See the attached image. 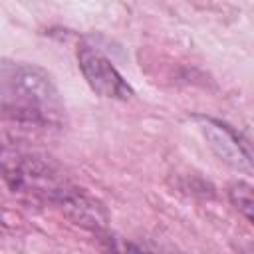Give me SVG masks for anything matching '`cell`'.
<instances>
[{
	"label": "cell",
	"instance_id": "obj_1",
	"mask_svg": "<svg viewBox=\"0 0 254 254\" xmlns=\"http://www.w3.org/2000/svg\"><path fill=\"white\" fill-rule=\"evenodd\" d=\"M0 173L14 190L32 194L62 208L75 224L93 230L105 226V214L101 206L81 189L71 185L48 161L18 149L14 151L0 147Z\"/></svg>",
	"mask_w": 254,
	"mask_h": 254
},
{
	"label": "cell",
	"instance_id": "obj_2",
	"mask_svg": "<svg viewBox=\"0 0 254 254\" xmlns=\"http://www.w3.org/2000/svg\"><path fill=\"white\" fill-rule=\"evenodd\" d=\"M0 113L38 127L64 123V101L50 73L34 64L0 60Z\"/></svg>",
	"mask_w": 254,
	"mask_h": 254
},
{
	"label": "cell",
	"instance_id": "obj_3",
	"mask_svg": "<svg viewBox=\"0 0 254 254\" xmlns=\"http://www.w3.org/2000/svg\"><path fill=\"white\" fill-rule=\"evenodd\" d=\"M77 65L85 81L97 95L119 101H127L133 97V89L127 83V79L117 71L111 60L105 54H101L97 48L89 44H81L77 48Z\"/></svg>",
	"mask_w": 254,
	"mask_h": 254
},
{
	"label": "cell",
	"instance_id": "obj_4",
	"mask_svg": "<svg viewBox=\"0 0 254 254\" xmlns=\"http://www.w3.org/2000/svg\"><path fill=\"white\" fill-rule=\"evenodd\" d=\"M196 119L200 121V129H202L210 149L222 161L230 163L232 167L250 171V167H252L250 145L234 127H230L228 123H224L220 119H212L206 115H198Z\"/></svg>",
	"mask_w": 254,
	"mask_h": 254
},
{
	"label": "cell",
	"instance_id": "obj_5",
	"mask_svg": "<svg viewBox=\"0 0 254 254\" xmlns=\"http://www.w3.org/2000/svg\"><path fill=\"white\" fill-rule=\"evenodd\" d=\"M230 200L238 208V212L252 222V208H254V198H252V187L244 181H238L230 187Z\"/></svg>",
	"mask_w": 254,
	"mask_h": 254
},
{
	"label": "cell",
	"instance_id": "obj_6",
	"mask_svg": "<svg viewBox=\"0 0 254 254\" xmlns=\"http://www.w3.org/2000/svg\"><path fill=\"white\" fill-rule=\"evenodd\" d=\"M105 242H107V248H109L111 254H145L137 244L115 238V236H107Z\"/></svg>",
	"mask_w": 254,
	"mask_h": 254
}]
</instances>
